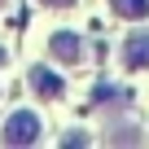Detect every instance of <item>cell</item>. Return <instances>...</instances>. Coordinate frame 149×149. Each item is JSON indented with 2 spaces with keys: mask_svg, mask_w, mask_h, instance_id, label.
<instances>
[{
  "mask_svg": "<svg viewBox=\"0 0 149 149\" xmlns=\"http://www.w3.org/2000/svg\"><path fill=\"white\" fill-rule=\"evenodd\" d=\"M40 132H44V123L35 110H13L5 118V127H0V145H35Z\"/></svg>",
  "mask_w": 149,
  "mask_h": 149,
  "instance_id": "6da1fadb",
  "label": "cell"
},
{
  "mask_svg": "<svg viewBox=\"0 0 149 149\" xmlns=\"http://www.w3.org/2000/svg\"><path fill=\"white\" fill-rule=\"evenodd\" d=\"M26 84H31V92H35L40 101H57V97H66V79H61L53 66H31V70H26Z\"/></svg>",
  "mask_w": 149,
  "mask_h": 149,
  "instance_id": "7a4b0ae2",
  "label": "cell"
},
{
  "mask_svg": "<svg viewBox=\"0 0 149 149\" xmlns=\"http://www.w3.org/2000/svg\"><path fill=\"white\" fill-rule=\"evenodd\" d=\"M48 53H53L61 66H79V61H84V40L74 35V31H53V35H48Z\"/></svg>",
  "mask_w": 149,
  "mask_h": 149,
  "instance_id": "3957f363",
  "label": "cell"
},
{
  "mask_svg": "<svg viewBox=\"0 0 149 149\" xmlns=\"http://www.w3.org/2000/svg\"><path fill=\"white\" fill-rule=\"evenodd\" d=\"M123 66L127 70H149V31H132L123 40Z\"/></svg>",
  "mask_w": 149,
  "mask_h": 149,
  "instance_id": "277c9868",
  "label": "cell"
},
{
  "mask_svg": "<svg viewBox=\"0 0 149 149\" xmlns=\"http://www.w3.org/2000/svg\"><path fill=\"white\" fill-rule=\"evenodd\" d=\"M110 13L123 22H145L149 18V0H110Z\"/></svg>",
  "mask_w": 149,
  "mask_h": 149,
  "instance_id": "5b68a950",
  "label": "cell"
},
{
  "mask_svg": "<svg viewBox=\"0 0 149 149\" xmlns=\"http://www.w3.org/2000/svg\"><path fill=\"white\" fill-rule=\"evenodd\" d=\"M88 140H92V136H88L84 127H70V132L61 136V145H88Z\"/></svg>",
  "mask_w": 149,
  "mask_h": 149,
  "instance_id": "8992f818",
  "label": "cell"
},
{
  "mask_svg": "<svg viewBox=\"0 0 149 149\" xmlns=\"http://www.w3.org/2000/svg\"><path fill=\"white\" fill-rule=\"evenodd\" d=\"M136 136H140L136 127H114V132H110V140H136Z\"/></svg>",
  "mask_w": 149,
  "mask_h": 149,
  "instance_id": "52a82bcc",
  "label": "cell"
},
{
  "mask_svg": "<svg viewBox=\"0 0 149 149\" xmlns=\"http://www.w3.org/2000/svg\"><path fill=\"white\" fill-rule=\"evenodd\" d=\"M44 9H70V5H79V0H40Z\"/></svg>",
  "mask_w": 149,
  "mask_h": 149,
  "instance_id": "ba28073f",
  "label": "cell"
},
{
  "mask_svg": "<svg viewBox=\"0 0 149 149\" xmlns=\"http://www.w3.org/2000/svg\"><path fill=\"white\" fill-rule=\"evenodd\" d=\"M5 61H9V53H5V48H0V66H5Z\"/></svg>",
  "mask_w": 149,
  "mask_h": 149,
  "instance_id": "9c48e42d",
  "label": "cell"
},
{
  "mask_svg": "<svg viewBox=\"0 0 149 149\" xmlns=\"http://www.w3.org/2000/svg\"><path fill=\"white\" fill-rule=\"evenodd\" d=\"M5 5H9V0H0V9H5Z\"/></svg>",
  "mask_w": 149,
  "mask_h": 149,
  "instance_id": "30bf717a",
  "label": "cell"
}]
</instances>
